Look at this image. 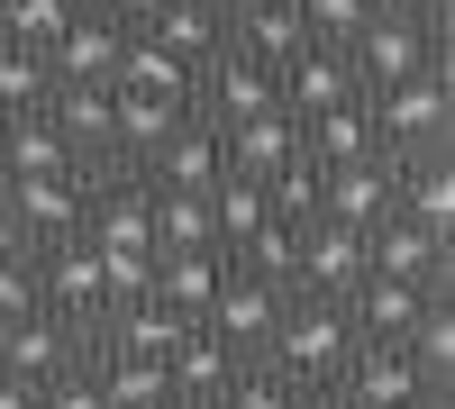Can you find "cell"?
Listing matches in <instances>:
<instances>
[{
  "label": "cell",
  "mask_w": 455,
  "mask_h": 409,
  "mask_svg": "<svg viewBox=\"0 0 455 409\" xmlns=\"http://www.w3.org/2000/svg\"><path fill=\"white\" fill-rule=\"evenodd\" d=\"M347 355H355V327H347V310L291 301V310H283V327H274V346H264L255 364H264V374H283V382H300V391L319 400V391H337Z\"/></svg>",
  "instance_id": "1"
},
{
  "label": "cell",
  "mask_w": 455,
  "mask_h": 409,
  "mask_svg": "<svg viewBox=\"0 0 455 409\" xmlns=\"http://www.w3.org/2000/svg\"><path fill=\"white\" fill-rule=\"evenodd\" d=\"M373 137H383V155L410 164V155H437V146H455V73H419V83H392L373 91Z\"/></svg>",
  "instance_id": "2"
},
{
  "label": "cell",
  "mask_w": 455,
  "mask_h": 409,
  "mask_svg": "<svg viewBox=\"0 0 455 409\" xmlns=\"http://www.w3.org/2000/svg\"><path fill=\"white\" fill-rule=\"evenodd\" d=\"M347 64H355V83H364V100L373 91H392V83H419V73H437L446 64V36H428V28H410L392 0L364 19V36L347 46Z\"/></svg>",
  "instance_id": "3"
},
{
  "label": "cell",
  "mask_w": 455,
  "mask_h": 409,
  "mask_svg": "<svg viewBox=\"0 0 455 409\" xmlns=\"http://www.w3.org/2000/svg\"><path fill=\"white\" fill-rule=\"evenodd\" d=\"M274 100H283V119H291V128H310V119H328V109L364 100V83H355L347 46H300V55L274 73Z\"/></svg>",
  "instance_id": "4"
},
{
  "label": "cell",
  "mask_w": 455,
  "mask_h": 409,
  "mask_svg": "<svg viewBox=\"0 0 455 409\" xmlns=\"http://www.w3.org/2000/svg\"><path fill=\"white\" fill-rule=\"evenodd\" d=\"M164 382H173V409H219L228 391L246 382V355L228 346L219 327H201V319H192V327H182V346L164 355Z\"/></svg>",
  "instance_id": "5"
},
{
  "label": "cell",
  "mask_w": 455,
  "mask_h": 409,
  "mask_svg": "<svg viewBox=\"0 0 455 409\" xmlns=\"http://www.w3.org/2000/svg\"><path fill=\"white\" fill-rule=\"evenodd\" d=\"M355 282H364V237H355V228H328V218H310V228H300V255H291V301L337 310Z\"/></svg>",
  "instance_id": "6"
},
{
  "label": "cell",
  "mask_w": 455,
  "mask_h": 409,
  "mask_svg": "<svg viewBox=\"0 0 455 409\" xmlns=\"http://www.w3.org/2000/svg\"><path fill=\"white\" fill-rule=\"evenodd\" d=\"M28 264H36V310H55L73 337H92V319H100V255L73 237V246L28 255Z\"/></svg>",
  "instance_id": "7"
},
{
  "label": "cell",
  "mask_w": 455,
  "mask_h": 409,
  "mask_svg": "<svg viewBox=\"0 0 455 409\" xmlns=\"http://www.w3.org/2000/svg\"><path fill=\"white\" fill-rule=\"evenodd\" d=\"M0 192H10V218H19V246L28 255L83 237V164L55 173V182H0Z\"/></svg>",
  "instance_id": "8"
},
{
  "label": "cell",
  "mask_w": 455,
  "mask_h": 409,
  "mask_svg": "<svg viewBox=\"0 0 455 409\" xmlns=\"http://www.w3.org/2000/svg\"><path fill=\"white\" fill-rule=\"evenodd\" d=\"M73 364H83V337H73L55 310H28V319H10V327H0V374H10V382L46 391L55 374H73Z\"/></svg>",
  "instance_id": "9"
},
{
  "label": "cell",
  "mask_w": 455,
  "mask_h": 409,
  "mask_svg": "<svg viewBox=\"0 0 455 409\" xmlns=\"http://www.w3.org/2000/svg\"><path fill=\"white\" fill-rule=\"evenodd\" d=\"M192 109L210 128H237V119H264V109H283V100H274V73L264 64H246L237 46H219L201 64V83H192Z\"/></svg>",
  "instance_id": "10"
},
{
  "label": "cell",
  "mask_w": 455,
  "mask_h": 409,
  "mask_svg": "<svg viewBox=\"0 0 455 409\" xmlns=\"http://www.w3.org/2000/svg\"><path fill=\"white\" fill-rule=\"evenodd\" d=\"M392 192H401V164H392V155L337 164V173H319V218L364 237V228H383V218H392Z\"/></svg>",
  "instance_id": "11"
},
{
  "label": "cell",
  "mask_w": 455,
  "mask_h": 409,
  "mask_svg": "<svg viewBox=\"0 0 455 409\" xmlns=\"http://www.w3.org/2000/svg\"><path fill=\"white\" fill-rule=\"evenodd\" d=\"M283 310H291V291H274V282H255V273H228L201 327H219V337L237 346L246 364H255L264 346H274V327H283Z\"/></svg>",
  "instance_id": "12"
},
{
  "label": "cell",
  "mask_w": 455,
  "mask_h": 409,
  "mask_svg": "<svg viewBox=\"0 0 455 409\" xmlns=\"http://www.w3.org/2000/svg\"><path fill=\"white\" fill-rule=\"evenodd\" d=\"M119 55H128V28L83 0V19L46 46V83H119Z\"/></svg>",
  "instance_id": "13"
},
{
  "label": "cell",
  "mask_w": 455,
  "mask_h": 409,
  "mask_svg": "<svg viewBox=\"0 0 455 409\" xmlns=\"http://www.w3.org/2000/svg\"><path fill=\"white\" fill-rule=\"evenodd\" d=\"M347 327H355V346H410V327L428 319V291H410V282H383V273H364L347 301Z\"/></svg>",
  "instance_id": "14"
},
{
  "label": "cell",
  "mask_w": 455,
  "mask_h": 409,
  "mask_svg": "<svg viewBox=\"0 0 455 409\" xmlns=\"http://www.w3.org/2000/svg\"><path fill=\"white\" fill-rule=\"evenodd\" d=\"M146 182H156V192H219V182H228V137L192 109V119L164 137V155L146 164Z\"/></svg>",
  "instance_id": "15"
},
{
  "label": "cell",
  "mask_w": 455,
  "mask_h": 409,
  "mask_svg": "<svg viewBox=\"0 0 455 409\" xmlns=\"http://www.w3.org/2000/svg\"><path fill=\"white\" fill-rule=\"evenodd\" d=\"M192 119V109H173V100H137V91H119L109 100V155L100 164H119V173H146L164 155V137Z\"/></svg>",
  "instance_id": "16"
},
{
  "label": "cell",
  "mask_w": 455,
  "mask_h": 409,
  "mask_svg": "<svg viewBox=\"0 0 455 409\" xmlns=\"http://www.w3.org/2000/svg\"><path fill=\"white\" fill-rule=\"evenodd\" d=\"M109 100H119L109 83H55L36 119L73 146V164H100V155H109Z\"/></svg>",
  "instance_id": "17"
},
{
  "label": "cell",
  "mask_w": 455,
  "mask_h": 409,
  "mask_svg": "<svg viewBox=\"0 0 455 409\" xmlns=\"http://www.w3.org/2000/svg\"><path fill=\"white\" fill-rule=\"evenodd\" d=\"M428 382L419 364H410V346H355L347 374H337V400H364V409H410Z\"/></svg>",
  "instance_id": "18"
},
{
  "label": "cell",
  "mask_w": 455,
  "mask_h": 409,
  "mask_svg": "<svg viewBox=\"0 0 455 409\" xmlns=\"http://www.w3.org/2000/svg\"><path fill=\"white\" fill-rule=\"evenodd\" d=\"M392 218H410V228H428V237H455V155H446V146H437V155H410V164H401Z\"/></svg>",
  "instance_id": "19"
},
{
  "label": "cell",
  "mask_w": 455,
  "mask_h": 409,
  "mask_svg": "<svg viewBox=\"0 0 455 409\" xmlns=\"http://www.w3.org/2000/svg\"><path fill=\"white\" fill-rule=\"evenodd\" d=\"M228 46H237L246 64H264V73H283L300 46H310V28H300V10H291V0H255V10H237V19H228Z\"/></svg>",
  "instance_id": "20"
},
{
  "label": "cell",
  "mask_w": 455,
  "mask_h": 409,
  "mask_svg": "<svg viewBox=\"0 0 455 409\" xmlns=\"http://www.w3.org/2000/svg\"><path fill=\"white\" fill-rule=\"evenodd\" d=\"M228 137V173H246V182H274L300 164V128L283 119V109H264V119H237V128H219Z\"/></svg>",
  "instance_id": "21"
},
{
  "label": "cell",
  "mask_w": 455,
  "mask_h": 409,
  "mask_svg": "<svg viewBox=\"0 0 455 409\" xmlns=\"http://www.w3.org/2000/svg\"><path fill=\"white\" fill-rule=\"evenodd\" d=\"M300 155H310L319 173H337V164H373V155H383V137H373V109L347 100V109H328V119H310V128H300Z\"/></svg>",
  "instance_id": "22"
},
{
  "label": "cell",
  "mask_w": 455,
  "mask_h": 409,
  "mask_svg": "<svg viewBox=\"0 0 455 409\" xmlns=\"http://www.w3.org/2000/svg\"><path fill=\"white\" fill-rule=\"evenodd\" d=\"M55 173H73V146L36 119H0V182H55Z\"/></svg>",
  "instance_id": "23"
},
{
  "label": "cell",
  "mask_w": 455,
  "mask_h": 409,
  "mask_svg": "<svg viewBox=\"0 0 455 409\" xmlns=\"http://www.w3.org/2000/svg\"><path fill=\"white\" fill-rule=\"evenodd\" d=\"M219 282H228V255H164V246H156V301H164L173 319H210Z\"/></svg>",
  "instance_id": "24"
},
{
  "label": "cell",
  "mask_w": 455,
  "mask_h": 409,
  "mask_svg": "<svg viewBox=\"0 0 455 409\" xmlns=\"http://www.w3.org/2000/svg\"><path fill=\"white\" fill-rule=\"evenodd\" d=\"M137 36H156V46H164V55H182V64H192V73H201V64H210V55L228 46V19L210 10V0H173V10H156V19H146Z\"/></svg>",
  "instance_id": "25"
},
{
  "label": "cell",
  "mask_w": 455,
  "mask_h": 409,
  "mask_svg": "<svg viewBox=\"0 0 455 409\" xmlns=\"http://www.w3.org/2000/svg\"><path fill=\"white\" fill-rule=\"evenodd\" d=\"M156 246H164V255H219L210 201H201V192H156Z\"/></svg>",
  "instance_id": "26"
},
{
  "label": "cell",
  "mask_w": 455,
  "mask_h": 409,
  "mask_svg": "<svg viewBox=\"0 0 455 409\" xmlns=\"http://www.w3.org/2000/svg\"><path fill=\"white\" fill-rule=\"evenodd\" d=\"M83 19V0H0V46H28V55H46L55 36Z\"/></svg>",
  "instance_id": "27"
},
{
  "label": "cell",
  "mask_w": 455,
  "mask_h": 409,
  "mask_svg": "<svg viewBox=\"0 0 455 409\" xmlns=\"http://www.w3.org/2000/svg\"><path fill=\"white\" fill-rule=\"evenodd\" d=\"M291 255H300V228H283V218H264V228H255L246 246H228V273H255V282L291 291Z\"/></svg>",
  "instance_id": "28"
},
{
  "label": "cell",
  "mask_w": 455,
  "mask_h": 409,
  "mask_svg": "<svg viewBox=\"0 0 455 409\" xmlns=\"http://www.w3.org/2000/svg\"><path fill=\"white\" fill-rule=\"evenodd\" d=\"M46 55H28V46H0V119H28V109H46Z\"/></svg>",
  "instance_id": "29"
},
{
  "label": "cell",
  "mask_w": 455,
  "mask_h": 409,
  "mask_svg": "<svg viewBox=\"0 0 455 409\" xmlns=\"http://www.w3.org/2000/svg\"><path fill=\"white\" fill-rule=\"evenodd\" d=\"M291 10H300V28H310V46H355L383 0H291Z\"/></svg>",
  "instance_id": "30"
},
{
  "label": "cell",
  "mask_w": 455,
  "mask_h": 409,
  "mask_svg": "<svg viewBox=\"0 0 455 409\" xmlns=\"http://www.w3.org/2000/svg\"><path fill=\"white\" fill-rule=\"evenodd\" d=\"M137 301H156V255H100V319L109 310H137Z\"/></svg>",
  "instance_id": "31"
},
{
  "label": "cell",
  "mask_w": 455,
  "mask_h": 409,
  "mask_svg": "<svg viewBox=\"0 0 455 409\" xmlns=\"http://www.w3.org/2000/svg\"><path fill=\"white\" fill-rule=\"evenodd\" d=\"M219 409H319V400L300 391V382H283V374H264V364H246V382L228 391Z\"/></svg>",
  "instance_id": "32"
},
{
  "label": "cell",
  "mask_w": 455,
  "mask_h": 409,
  "mask_svg": "<svg viewBox=\"0 0 455 409\" xmlns=\"http://www.w3.org/2000/svg\"><path fill=\"white\" fill-rule=\"evenodd\" d=\"M28 310H36V264H28V246H19V255H0V327L28 319Z\"/></svg>",
  "instance_id": "33"
},
{
  "label": "cell",
  "mask_w": 455,
  "mask_h": 409,
  "mask_svg": "<svg viewBox=\"0 0 455 409\" xmlns=\"http://www.w3.org/2000/svg\"><path fill=\"white\" fill-rule=\"evenodd\" d=\"M36 409H109V400L92 391V374H83V364H73V374H55L46 391H36Z\"/></svg>",
  "instance_id": "34"
},
{
  "label": "cell",
  "mask_w": 455,
  "mask_h": 409,
  "mask_svg": "<svg viewBox=\"0 0 455 409\" xmlns=\"http://www.w3.org/2000/svg\"><path fill=\"white\" fill-rule=\"evenodd\" d=\"M392 10L410 28H428V36H455V0H392Z\"/></svg>",
  "instance_id": "35"
},
{
  "label": "cell",
  "mask_w": 455,
  "mask_h": 409,
  "mask_svg": "<svg viewBox=\"0 0 455 409\" xmlns=\"http://www.w3.org/2000/svg\"><path fill=\"white\" fill-rule=\"evenodd\" d=\"M92 10H100V19H119V28H146L156 10H173V0H92Z\"/></svg>",
  "instance_id": "36"
},
{
  "label": "cell",
  "mask_w": 455,
  "mask_h": 409,
  "mask_svg": "<svg viewBox=\"0 0 455 409\" xmlns=\"http://www.w3.org/2000/svg\"><path fill=\"white\" fill-rule=\"evenodd\" d=\"M0 409H36V391H28V382H10V374H0Z\"/></svg>",
  "instance_id": "37"
},
{
  "label": "cell",
  "mask_w": 455,
  "mask_h": 409,
  "mask_svg": "<svg viewBox=\"0 0 455 409\" xmlns=\"http://www.w3.org/2000/svg\"><path fill=\"white\" fill-rule=\"evenodd\" d=\"M0 255H19V218H10V192H0Z\"/></svg>",
  "instance_id": "38"
},
{
  "label": "cell",
  "mask_w": 455,
  "mask_h": 409,
  "mask_svg": "<svg viewBox=\"0 0 455 409\" xmlns=\"http://www.w3.org/2000/svg\"><path fill=\"white\" fill-rule=\"evenodd\" d=\"M410 409H455V391H419V400H410Z\"/></svg>",
  "instance_id": "39"
},
{
  "label": "cell",
  "mask_w": 455,
  "mask_h": 409,
  "mask_svg": "<svg viewBox=\"0 0 455 409\" xmlns=\"http://www.w3.org/2000/svg\"><path fill=\"white\" fill-rule=\"evenodd\" d=\"M210 10H219V19H237V10H255V0H210Z\"/></svg>",
  "instance_id": "40"
},
{
  "label": "cell",
  "mask_w": 455,
  "mask_h": 409,
  "mask_svg": "<svg viewBox=\"0 0 455 409\" xmlns=\"http://www.w3.org/2000/svg\"><path fill=\"white\" fill-rule=\"evenodd\" d=\"M319 409H364V400H337V391H319Z\"/></svg>",
  "instance_id": "41"
}]
</instances>
